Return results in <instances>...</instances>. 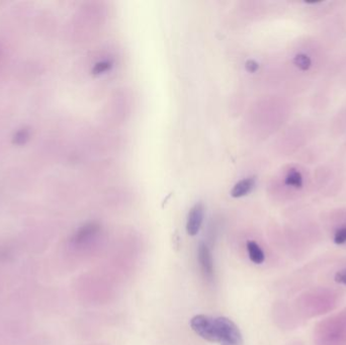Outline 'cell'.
<instances>
[{
    "mask_svg": "<svg viewBox=\"0 0 346 345\" xmlns=\"http://www.w3.org/2000/svg\"><path fill=\"white\" fill-rule=\"evenodd\" d=\"M218 342L221 345H243V337L238 326L227 317H218Z\"/></svg>",
    "mask_w": 346,
    "mask_h": 345,
    "instance_id": "6da1fadb",
    "label": "cell"
},
{
    "mask_svg": "<svg viewBox=\"0 0 346 345\" xmlns=\"http://www.w3.org/2000/svg\"><path fill=\"white\" fill-rule=\"evenodd\" d=\"M190 328L209 342H218V326L216 318L207 315H196L189 322Z\"/></svg>",
    "mask_w": 346,
    "mask_h": 345,
    "instance_id": "7a4b0ae2",
    "label": "cell"
},
{
    "mask_svg": "<svg viewBox=\"0 0 346 345\" xmlns=\"http://www.w3.org/2000/svg\"><path fill=\"white\" fill-rule=\"evenodd\" d=\"M205 217V207L202 203L195 204L189 211L186 221V232L189 236L199 233Z\"/></svg>",
    "mask_w": 346,
    "mask_h": 345,
    "instance_id": "3957f363",
    "label": "cell"
},
{
    "mask_svg": "<svg viewBox=\"0 0 346 345\" xmlns=\"http://www.w3.org/2000/svg\"><path fill=\"white\" fill-rule=\"evenodd\" d=\"M197 260L204 276L209 280L212 279L214 276V261L209 247L204 242H201L197 247Z\"/></svg>",
    "mask_w": 346,
    "mask_h": 345,
    "instance_id": "277c9868",
    "label": "cell"
},
{
    "mask_svg": "<svg viewBox=\"0 0 346 345\" xmlns=\"http://www.w3.org/2000/svg\"><path fill=\"white\" fill-rule=\"evenodd\" d=\"M100 229H101V226L97 223H94V222L87 223L77 230V232L73 237V242L75 244H82L88 241L94 235H96L98 231H100Z\"/></svg>",
    "mask_w": 346,
    "mask_h": 345,
    "instance_id": "5b68a950",
    "label": "cell"
},
{
    "mask_svg": "<svg viewBox=\"0 0 346 345\" xmlns=\"http://www.w3.org/2000/svg\"><path fill=\"white\" fill-rule=\"evenodd\" d=\"M255 185V179L253 177L245 178L237 182L231 190V195L233 198H242L248 194Z\"/></svg>",
    "mask_w": 346,
    "mask_h": 345,
    "instance_id": "8992f818",
    "label": "cell"
},
{
    "mask_svg": "<svg viewBox=\"0 0 346 345\" xmlns=\"http://www.w3.org/2000/svg\"><path fill=\"white\" fill-rule=\"evenodd\" d=\"M247 251L250 260L255 264H262L265 260V254L260 246L255 241L247 242Z\"/></svg>",
    "mask_w": 346,
    "mask_h": 345,
    "instance_id": "52a82bcc",
    "label": "cell"
},
{
    "mask_svg": "<svg viewBox=\"0 0 346 345\" xmlns=\"http://www.w3.org/2000/svg\"><path fill=\"white\" fill-rule=\"evenodd\" d=\"M285 183L288 186H292L294 188H302L303 176L301 174V172L296 169H290L286 176Z\"/></svg>",
    "mask_w": 346,
    "mask_h": 345,
    "instance_id": "ba28073f",
    "label": "cell"
},
{
    "mask_svg": "<svg viewBox=\"0 0 346 345\" xmlns=\"http://www.w3.org/2000/svg\"><path fill=\"white\" fill-rule=\"evenodd\" d=\"M30 137H31V133L29 129H26V128L20 129L14 134L12 138V143L18 146L24 145L30 140Z\"/></svg>",
    "mask_w": 346,
    "mask_h": 345,
    "instance_id": "9c48e42d",
    "label": "cell"
},
{
    "mask_svg": "<svg viewBox=\"0 0 346 345\" xmlns=\"http://www.w3.org/2000/svg\"><path fill=\"white\" fill-rule=\"evenodd\" d=\"M293 63L294 65L298 67L299 69L303 70V71H307L310 69L311 65H312V61L310 59V57L306 54H298L294 58H293Z\"/></svg>",
    "mask_w": 346,
    "mask_h": 345,
    "instance_id": "30bf717a",
    "label": "cell"
},
{
    "mask_svg": "<svg viewBox=\"0 0 346 345\" xmlns=\"http://www.w3.org/2000/svg\"><path fill=\"white\" fill-rule=\"evenodd\" d=\"M112 67H113V63L111 61L98 62L92 68V74L93 75H100V74H103V73L109 71Z\"/></svg>",
    "mask_w": 346,
    "mask_h": 345,
    "instance_id": "8fae6325",
    "label": "cell"
},
{
    "mask_svg": "<svg viewBox=\"0 0 346 345\" xmlns=\"http://www.w3.org/2000/svg\"><path fill=\"white\" fill-rule=\"evenodd\" d=\"M333 241L337 245H342V244L346 243V226H343V227L339 228L335 232Z\"/></svg>",
    "mask_w": 346,
    "mask_h": 345,
    "instance_id": "7c38bea8",
    "label": "cell"
},
{
    "mask_svg": "<svg viewBox=\"0 0 346 345\" xmlns=\"http://www.w3.org/2000/svg\"><path fill=\"white\" fill-rule=\"evenodd\" d=\"M334 280H335V282L337 284L346 286V268L342 269V270H339L338 273H336V275L334 277Z\"/></svg>",
    "mask_w": 346,
    "mask_h": 345,
    "instance_id": "4fadbf2b",
    "label": "cell"
},
{
    "mask_svg": "<svg viewBox=\"0 0 346 345\" xmlns=\"http://www.w3.org/2000/svg\"><path fill=\"white\" fill-rule=\"evenodd\" d=\"M246 69L249 72H255L258 69V64L255 61L250 60L246 63Z\"/></svg>",
    "mask_w": 346,
    "mask_h": 345,
    "instance_id": "5bb4252c",
    "label": "cell"
}]
</instances>
